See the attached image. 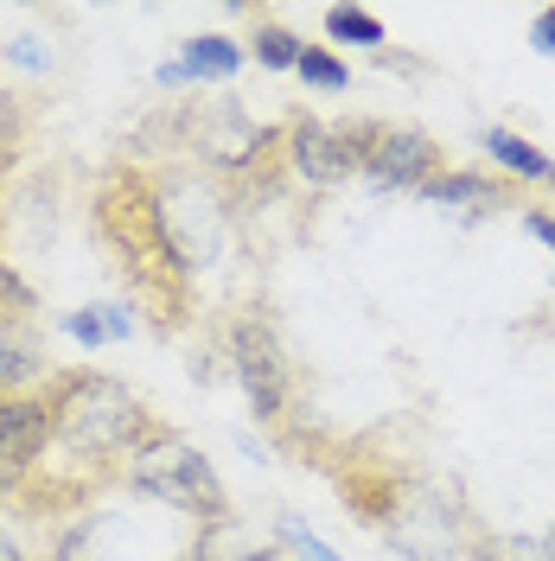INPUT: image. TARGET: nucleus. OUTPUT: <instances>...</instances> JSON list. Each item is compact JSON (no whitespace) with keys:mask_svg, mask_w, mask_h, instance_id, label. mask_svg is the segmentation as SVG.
I'll return each mask as SVG.
<instances>
[{"mask_svg":"<svg viewBox=\"0 0 555 561\" xmlns=\"http://www.w3.org/2000/svg\"><path fill=\"white\" fill-rule=\"evenodd\" d=\"M45 389H52V447L13 511L58 529L70 517H90L103 491H122V466L147 434L154 409L97 364H58Z\"/></svg>","mask_w":555,"mask_h":561,"instance_id":"1","label":"nucleus"},{"mask_svg":"<svg viewBox=\"0 0 555 561\" xmlns=\"http://www.w3.org/2000/svg\"><path fill=\"white\" fill-rule=\"evenodd\" d=\"M90 243L103 249L109 275L122 280L128 307L147 319L154 339H185L199 319V268L173 243V224L160 205V173L140 160H109L83 198Z\"/></svg>","mask_w":555,"mask_h":561,"instance_id":"2","label":"nucleus"},{"mask_svg":"<svg viewBox=\"0 0 555 561\" xmlns=\"http://www.w3.org/2000/svg\"><path fill=\"white\" fill-rule=\"evenodd\" d=\"M122 491H135V497H147V504H167V511H179V517H192L199 529L237 517L224 479L211 472V459L179 434L173 421H160V415L147 421V434L135 440V454H128V466H122Z\"/></svg>","mask_w":555,"mask_h":561,"instance_id":"3","label":"nucleus"},{"mask_svg":"<svg viewBox=\"0 0 555 561\" xmlns=\"http://www.w3.org/2000/svg\"><path fill=\"white\" fill-rule=\"evenodd\" d=\"M217 351H224L230 377L243 383L256 421L275 440H287L294 434V364L281 351V332H275V319H269V307H256V300L230 307V313L217 319Z\"/></svg>","mask_w":555,"mask_h":561,"instance_id":"4","label":"nucleus"},{"mask_svg":"<svg viewBox=\"0 0 555 561\" xmlns=\"http://www.w3.org/2000/svg\"><path fill=\"white\" fill-rule=\"evenodd\" d=\"M45 447H52V389L38 383L26 396H0V504L7 511L38 479Z\"/></svg>","mask_w":555,"mask_h":561,"instance_id":"5","label":"nucleus"},{"mask_svg":"<svg viewBox=\"0 0 555 561\" xmlns=\"http://www.w3.org/2000/svg\"><path fill=\"white\" fill-rule=\"evenodd\" d=\"M448 173V147L428 135V128H403V122H389L377 140V153H371V167L364 179L377 185V192H421L428 179Z\"/></svg>","mask_w":555,"mask_h":561,"instance_id":"6","label":"nucleus"},{"mask_svg":"<svg viewBox=\"0 0 555 561\" xmlns=\"http://www.w3.org/2000/svg\"><path fill=\"white\" fill-rule=\"evenodd\" d=\"M281 147H287V173L301 179V185H313V192H326V185L346 179V160L332 147V122H319L307 108L281 115Z\"/></svg>","mask_w":555,"mask_h":561,"instance_id":"7","label":"nucleus"},{"mask_svg":"<svg viewBox=\"0 0 555 561\" xmlns=\"http://www.w3.org/2000/svg\"><path fill=\"white\" fill-rule=\"evenodd\" d=\"M416 198L441 210H466V217H491V210L523 205V185H511L505 173H486V167H448L441 179H428Z\"/></svg>","mask_w":555,"mask_h":561,"instance_id":"8","label":"nucleus"},{"mask_svg":"<svg viewBox=\"0 0 555 561\" xmlns=\"http://www.w3.org/2000/svg\"><path fill=\"white\" fill-rule=\"evenodd\" d=\"M52 351H45V332L26 325V319H0V396H26V389L52 383Z\"/></svg>","mask_w":555,"mask_h":561,"instance_id":"9","label":"nucleus"},{"mask_svg":"<svg viewBox=\"0 0 555 561\" xmlns=\"http://www.w3.org/2000/svg\"><path fill=\"white\" fill-rule=\"evenodd\" d=\"M479 147H486L491 173H505L511 185H523V192H530V185H536V192H555V160L530 135H518V128H486Z\"/></svg>","mask_w":555,"mask_h":561,"instance_id":"10","label":"nucleus"},{"mask_svg":"<svg viewBox=\"0 0 555 561\" xmlns=\"http://www.w3.org/2000/svg\"><path fill=\"white\" fill-rule=\"evenodd\" d=\"M179 70H185V83H230L243 70V45L224 33H199V38H185Z\"/></svg>","mask_w":555,"mask_h":561,"instance_id":"11","label":"nucleus"},{"mask_svg":"<svg viewBox=\"0 0 555 561\" xmlns=\"http://www.w3.org/2000/svg\"><path fill=\"white\" fill-rule=\"evenodd\" d=\"M249 13V58L262 70H301V51H307V38L287 33L269 7H243Z\"/></svg>","mask_w":555,"mask_h":561,"instance_id":"12","label":"nucleus"},{"mask_svg":"<svg viewBox=\"0 0 555 561\" xmlns=\"http://www.w3.org/2000/svg\"><path fill=\"white\" fill-rule=\"evenodd\" d=\"M281 556H287V549H262V542H249L237 517H230V524L199 529V536L179 549V561H281Z\"/></svg>","mask_w":555,"mask_h":561,"instance_id":"13","label":"nucleus"},{"mask_svg":"<svg viewBox=\"0 0 555 561\" xmlns=\"http://www.w3.org/2000/svg\"><path fill=\"white\" fill-rule=\"evenodd\" d=\"M460 561H555V542H550V536H511V529L473 524V529H466Z\"/></svg>","mask_w":555,"mask_h":561,"instance_id":"14","label":"nucleus"},{"mask_svg":"<svg viewBox=\"0 0 555 561\" xmlns=\"http://www.w3.org/2000/svg\"><path fill=\"white\" fill-rule=\"evenodd\" d=\"M33 128H38V103L26 90L0 83V160L7 167H20V153L33 147Z\"/></svg>","mask_w":555,"mask_h":561,"instance_id":"15","label":"nucleus"},{"mask_svg":"<svg viewBox=\"0 0 555 561\" xmlns=\"http://www.w3.org/2000/svg\"><path fill=\"white\" fill-rule=\"evenodd\" d=\"M383 128H389V122H377V115H351V122H332V147H339L346 173H364V167H371V153H377Z\"/></svg>","mask_w":555,"mask_h":561,"instance_id":"16","label":"nucleus"},{"mask_svg":"<svg viewBox=\"0 0 555 561\" xmlns=\"http://www.w3.org/2000/svg\"><path fill=\"white\" fill-rule=\"evenodd\" d=\"M326 33L339 38V45H364V51L389 45V33H383V20L371 7H326Z\"/></svg>","mask_w":555,"mask_h":561,"instance_id":"17","label":"nucleus"},{"mask_svg":"<svg viewBox=\"0 0 555 561\" xmlns=\"http://www.w3.org/2000/svg\"><path fill=\"white\" fill-rule=\"evenodd\" d=\"M0 319H26V325H38V287L7 255H0Z\"/></svg>","mask_w":555,"mask_h":561,"instance_id":"18","label":"nucleus"},{"mask_svg":"<svg viewBox=\"0 0 555 561\" xmlns=\"http://www.w3.org/2000/svg\"><path fill=\"white\" fill-rule=\"evenodd\" d=\"M301 83H307V90H326V96H332V90H351V65H339L326 45H307V51H301Z\"/></svg>","mask_w":555,"mask_h":561,"instance_id":"19","label":"nucleus"},{"mask_svg":"<svg viewBox=\"0 0 555 561\" xmlns=\"http://www.w3.org/2000/svg\"><path fill=\"white\" fill-rule=\"evenodd\" d=\"M281 542H287V556H301V561H339L307 524H294V517H281Z\"/></svg>","mask_w":555,"mask_h":561,"instance_id":"20","label":"nucleus"},{"mask_svg":"<svg viewBox=\"0 0 555 561\" xmlns=\"http://www.w3.org/2000/svg\"><path fill=\"white\" fill-rule=\"evenodd\" d=\"M65 332L77 339V345H103V339H115V325H109V313H97V307H83V313H70L65 319Z\"/></svg>","mask_w":555,"mask_h":561,"instance_id":"21","label":"nucleus"},{"mask_svg":"<svg viewBox=\"0 0 555 561\" xmlns=\"http://www.w3.org/2000/svg\"><path fill=\"white\" fill-rule=\"evenodd\" d=\"M523 230H530L536 243H550V255H555V210L550 205H530V210H523Z\"/></svg>","mask_w":555,"mask_h":561,"instance_id":"22","label":"nucleus"},{"mask_svg":"<svg viewBox=\"0 0 555 561\" xmlns=\"http://www.w3.org/2000/svg\"><path fill=\"white\" fill-rule=\"evenodd\" d=\"M530 45H536L543 58H555V7H543V13L530 20Z\"/></svg>","mask_w":555,"mask_h":561,"instance_id":"23","label":"nucleus"},{"mask_svg":"<svg viewBox=\"0 0 555 561\" xmlns=\"http://www.w3.org/2000/svg\"><path fill=\"white\" fill-rule=\"evenodd\" d=\"M0 561H38V556H33V549H26V542H20L7 524H0Z\"/></svg>","mask_w":555,"mask_h":561,"instance_id":"24","label":"nucleus"},{"mask_svg":"<svg viewBox=\"0 0 555 561\" xmlns=\"http://www.w3.org/2000/svg\"><path fill=\"white\" fill-rule=\"evenodd\" d=\"M7 173H13V167L0 160V255H7Z\"/></svg>","mask_w":555,"mask_h":561,"instance_id":"25","label":"nucleus"},{"mask_svg":"<svg viewBox=\"0 0 555 561\" xmlns=\"http://www.w3.org/2000/svg\"><path fill=\"white\" fill-rule=\"evenodd\" d=\"M281 561H301V556H281Z\"/></svg>","mask_w":555,"mask_h":561,"instance_id":"26","label":"nucleus"},{"mask_svg":"<svg viewBox=\"0 0 555 561\" xmlns=\"http://www.w3.org/2000/svg\"><path fill=\"white\" fill-rule=\"evenodd\" d=\"M550 542H555V529H550Z\"/></svg>","mask_w":555,"mask_h":561,"instance_id":"27","label":"nucleus"}]
</instances>
